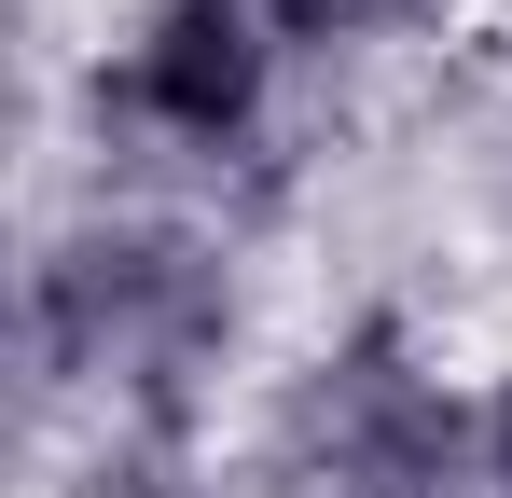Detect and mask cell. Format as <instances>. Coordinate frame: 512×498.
<instances>
[{
	"instance_id": "obj_1",
	"label": "cell",
	"mask_w": 512,
	"mask_h": 498,
	"mask_svg": "<svg viewBox=\"0 0 512 498\" xmlns=\"http://www.w3.org/2000/svg\"><path fill=\"white\" fill-rule=\"evenodd\" d=\"M236 346H250V277L222 208L97 180L28 249V374L56 415H84V443H194Z\"/></svg>"
},
{
	"instance_id": "obj_2",
	"label": "cell",
	"mask_w": 512,
	"mask_h": 498,
	"mask_svg": "<svg viewBox=\"0 0 512 498\" xmlns=\"http://www.w3.org/2000/svg\"><path fill=\"white\" fill-rule=\"evenodd\" d=\"M485 415H499V388L457 374V346L416 305H360L263 388V485L277 498H485Z\"/></svg>"
},
{
	"instance_id": "obj_3",
	"label": "cell",
	"mask_w": 512,
	"mask_h": 498,
	"mask_svg": "<svg viewBox=\"0 0 512 498\" xmlns=\"http://www.w3.org/2000/svg\"><path fill=\"white\" fill-rule=\"evenodd\" d=\"M291 42L250 0H139L84 70V125L111 194H167V208H222V180H250L291 125Z\"/></svg>"
},
{
	"instance_id": "obj_4",
	"label": "cell",
	"mask_w": 512,
	"mask_h": 498,
	"mask_svg": "<svg viewBox=\"0 0 512 498\" xmlns=\"http://www.w3.org/2000/svg\"><path fill=\"white\" fill-rule=\"evenodd\" d=\"M250 14L291 42L305 83H360V70H388V56H416V42L457 28V0H250Z\"/></svg>"
},
{
	"instance_id": "obj_5",
	"label": "cell",
	"mask_w": 512,
	"mask_h": 498,
	"mask_svg": "<svg viewBox=\"0 0 512 498\" xmlns=\"http://www.w3.org/2000/svg\"><path fill=\"white\" fill-rule=\"evenodd\" d=\"M84 498H222L194 443H84Z\"/></svg>"
},
{
	"instance_id": "obj_6",
	"label": "cell",
	"mask_w": 512,
	"mask_h": 498,
	"mask_svg": "<svg viewBox=\"0 0 512 498\" xmlns=\"http://www.w3.org/2000/svg\"><path fill=\"white\" fill-rule=\"evenodd\" d=\"M485 498H512V374H499V415H485Z\"/></svg>"
}]
</instances>
